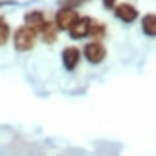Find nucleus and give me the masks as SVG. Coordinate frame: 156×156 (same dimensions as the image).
Segmentation results:
<instances>
[{"instance_id":"obj_1","label":"nucleus","mask_w":156,"mask_h":156,"mask_svg":"<svg viewBox=\"0 0 156 156\" xmlns=\"http://www.w3.org/2000/svg\"><path fill=\"white\" fill-rule=\"evenodd\" d=\"M35 41H37V33L27 25H21L14 31V48L17 52H29L35 46Z\"/></svg>"},{"instance_id":"obj_2","label":"nucleus","mask_w":156,"mask_h":156,"mask_svg":"<svg viewBox=\"0 0 156 156\" xmlns=\"http://www.w3.org/2000/svg\"><path fill=\"white\" fill-rule=\"evenodd\" d=\"M79 20V14L75 12V8H60L56 12V17H54V23H56L58 29L62 31H69L71 25Z\"/></svg>"},{"instance_id":"obj_3","label":"nucleus","mask_w":156,"mask_h":156,"mask_svg":"<svg viewBox=\"0 0 156 156\" xmlns=\"http://www.w3.org/2000/svg\"><path fill=\"white\" fill-rule=\"evenodd\" d=\"M83 56L87 58V62L97 66L106 58V48H104V44L100 43V41H91V43H87L83 46Z\"/></svg>"},{"instance_id":"obj_4","label":"nucleus","mask_w":156,"mask_h":156,"mask_svg":"<svg viewBox=\"0 0 156 156\" xmlns=\"http://www.w3.org/2000/svg\"><path fill=\"white\" fill-rule=\"evenodd\" d=\"M114 14H116V17H118L119 21H123V23H133L137 17H139V10H137L133 4L122 2V4H118L116 8H114Z\"/></svg>"},{"instance_id":"obj_5","label":"nucleus","mask_w":156,"mask_h":156,"mask_svg":"<svg viewBox=\"0 0 156 156\" xmlns=\"http://www.w3.org/2000/svg\"><path fill=\"white\" fill-rule=\"evenodd\" d=\"M91 25H93V20H91L89 16H87V17H79V20H77L73 25H71V29H69V37H71V39H75V41L89 37Z\"/></svg>"},{"instance_id":"obj_6","label":"nucleus","mask_w":156,"mask_h":156,"mask_svg":"<svg viewBox=\"0 0 156 156\" xmlns=\"http://www.w3.org/2000/svg\"><path fill=\"white\" fill-rule=\"evenodd\" d=\"M79 60H81V50L77 46H66L62 50V64L68 71H73L79 66Z\"/></svg>"},{"instance_id":"obj_7","label":"nucleus","mask_w":156,"mask_h":156,"mask_svg":"<svg viewBox=\"0 0 156 156\" xmlns=\"http://www.w3.org/2000/svg\"><path fill=\"white\" fill-rule=\"evenodd\" d=\"M44 23H46L44 12H41V10H31V12H27V14H25V25H27L29 29H33L35 33H39L41 27H43Z\"/></svg>"},{"instance_id":"obj_8","label":"nucleus","mask_w":156,"mask_h":156,"mask_svg":"<svg viewBox=\"0 0 156 156\" xmlns=\"http://www.w3.org/2000/svg\"><path fill=\"white\" fill-rule=\"evenodd\" d=\"M58 31L60 29L56 27V23L54 21H46L43 27H41V31L37 33V37H41V41L46 44H52V43H56L58 41Z\"/></svg>"},{"instance_id":"obj_9","label":"nucleus","mask_w":156,"mask_h":156,"mask_svg":"<svg viewBox=\"0 0 156 156\" xmlns=\"http://www.w3.org/2000/svg\"><path fill=\"white\" fill-rule=\"evenodd\" d=\"M141 29L147 37H156V14H147L141 20Z\"/></svg>"},{"instance_id":"obj_10","label":"nucleus","mask_w":156,"mask_h":156,"mask_svg":"<svg viewBox=\"0 0 156 156\" xmlns=\"http://www.w3.org/2000/svg\"><path fill=\"white\" fill-rule=\"evenodd\" d=\"M89 37H93L94 41L104 39V37H106V25H104V23H94V21H93L91 31H89Z\"/></svg>"},{"instance_id":"obj_11","label":"nucleus","mask_w":156,"mask_h":156,"mask_svg":"<svg viewBox=\"0 0 156 156\" xmlns=\"http://www.w3.org/2000/svg\"><path fill=\"white\" fill-rule=\"evenodd\" d=\"M10 25L6 21H0V46H4L10 41Z\"/></svg>"},{"instance_id":"obj_12","label":"nucleus","mask_w":156,"mask_h":156,"mask_svg":"<svg viewBox=\"0 0 156 156\" xmlns=\"http://www.w3.org/2000/svg\"><path fill=\"white\" fill-rule=\"evenodd\" d=\"M102 6L106 10H114L118 6V0H102Z\"/></svg>"}]
</instances>
